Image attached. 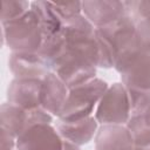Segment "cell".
I'll return each mask as SVG.
<instances>
[{
    "mask_svg": "<svg viewBox=\"0 0 150 150\" xmlns=\"http://www.w3.org/2000/svg\"><path fill=\"white\" fill-rule=\"evenodd\" d=\"M1 150H16V138L5 130H1Z\"/></svg>",
    "mask_w": 150,
    "mask_h": 150,
    "instance_id": "ffe728a7",
    "label": "cell"
},
{
    "mask_svg": "<svg viewBox=\"0 0 150 150\" xmlns=\"http://www.w3.org/2000/svg\"><path fill=\"white\" fill-rule=\"evenodd\" d=\"M131 116L130 98L122 82L110 84L96 105L94 117L98 124H127Z\"/></svg>",
    "mask_w": 150,
    "mask_h": 150,
    "instance_id": "3957f363",
    "label": "cell"
},
{
    "mask_svg": "<svg viewBox=\"0 0 150 150\" xmlns=\"http://www.w3.org/2000/svg\"><path fill=\"white\" fill-rule=\"evenodd\" d=\"M8 67L14 79L42 80L52 71L39 52H12L8 59Z\"/></svg>",
    "mask_w": 150,
    "mask_h": 150,
    "instance_id": "52a82bcc",
    "label": "cell"
},
{
    "mask_svg": "<svg viewBox=\"0 0 150 150\" xmlns=\"http://www.w3.org/2000/svg\"><path fill=\"white\" fill-rule=\"evenodd\" d=\"M42 80L13 79L7 88V101L26 110L41 107Z\"/></svg>",
    "mask_w": 150,
    "mask_h": 150,
    "instance_id": "ba28073f",
    "label": "cell"
},
{
    "mask_svg": "<svg viewBox=\"0 0 150 150\" xmlns=\"http://www.w3.org/2000/svg\"><path fill=\"white\" fill-rule=\"evenodd\" d=\"M82 13L95 28L103 27L129 13L127 1L94 0L82 1Z\"/></svg>",
    "mask_w": 150,
    "mask_h": 150,
    "instance_id": "8992f818",
    "label": "cell"
},
{
    "mask_svg": "<svg viewBox=\"0 0 150 150\" xmlns=\"http://www.w3.org/2000/svg\"><path fill=\"white\" fill-rule=\"evenodd\" d=\"M95 150H132L135 144L125 124H102L94 137Z\"/></svg>",
    "mask_w": 150,
    "mask_h": 150,
    "instance_id": "8fae6325",
    "label": "cell"
},
{
    "mask_svg": "<svg viewBox=\"0 0 150 150\" xmlns=\"http://www.w3.org/2000/svg\"><path fill=\"white\" fill-rule=\"evenodd\" d=\"M95 38L97 42V68H114L116 62V53L111 45L95 29Z\"/></svg>",
    "mask_w": 150,
    "mask_h": 150,
    "instance_id": "9a60e30c",
    "label": "cell"
},
{
    "mask_svg": "<svg viewBox=\"0 0 150 150\" xmlns=\"http://www.w3.org/2000/svg\"><path fill=\"white\" fill-rule=\"evenodd\" d=\"M132 150H150V146H134Z\"/></svg>",
    "mask_w": 150,
    "mask_h": 150,
    "instance_id": "603a6c76",
    "label": "cell"
},
{
    "mask_svg": "<svg viewBox=\"0 0 150 150\" xmlns=\"http://www.w3.org/2000/svg\"><path fill=\"white\" fill-rule=\"evenodd\" d=\"M127 4L132 18L150 16V1H127Z\"/></svg>",
    "mask_w": 150,
    "mask_h": 150,
    "instance_id": "d6986e66",
    "label": "cell"
},
{
    "mask_svg": "<svg viewBox=\"0 0 150 150\" xmlns=\"http://www.w3.org/2000/svg\"><path fill=\"white\" fill-rule=\"evenodd\" d=\"M125 125L131 134L135 146H150V124L142 115H131Z\"/></svg>",
    "mask_w": 150,
    "mask_h": 150,
    "instance_id": "5bb4252c",
    "label": "cell"
},
{
    "mask_svg": "<svg viewBox=\"0 0 150 150\" xmlns=\"http://www.w3.org/2000/svg\"><path fill=\"white\" fill-rule=\"evenodd\" d=\"M52 2V1H50ZM52 6L62 22L82 14V2L71 1V2H52Z\"/></svg>",
    "mask_w": 150,
    "mask_h": 150,
    "instance_id": "ac0fdd59",
    "label": "cell"
},
{
    "mask_svg": "<svg viewBox=\"0 0 150 150\" xmlns=\"http://www.w3.org/2000/svg\"><path fill=\"white\" fill-rule=\"evenodd\" d=\"M69 94V88L54 73H48L42 79L41 89V108L49 112L53 117H57L66 103Z\"/></svg>",
    "mask_w": 150,
    "mask_h": 150,
    "instance_id": "30bf717a",
    "label": "cell"
},
{
    "mask_svg": "<svg viewBox=\"0 0 150 150\" xmlns=\"http://www.w3.org/2000/svg\"><path fill=\"white\" fill-rule=\"evenodd\" d=\"M62 150H81V149H80L79 145L63 139V148H62Z\"/></svg>",
    "mask_w": 150,
    "mask_h": 150,
    "instance_id": "7402d4cb",
    "label": "cell"
},
{
    "mask_svg": "<svg viewBox=\"0 0 150 150\" xmlns=\"http://www.w3.org/2000/svg\"><path fill=\"white\" fill-rule=\"evenodd\" d=\"M128 90L150 91V53H138L118 71Z\"/></svg>",
    "mask_w": 150,
    "mask_h": 150,
    "instance_id": "9c48e42d",
    "label": "cell"
},
{
    "mask_svg": "<svg viewBox=\"0 0 150 150\" xmlns=\"http://www.w3.org/2000/svg\"><path fill=\"white\" fill-rule=\"evenodd\" d=\"M108 87L109 84L105 81L95 77L83 84L70 88L59 121L73 122L91 116Z\"/></svg>",
    "mask_w": 150,
    "mask_h": 150,
    "instance_id": "7a4b0ae2",
    "label": "cell"
},
{
    "mask_svg": "<svg viewBox=\"0 0 150 150\" xmlns=\"http://www.w3.org/2000/svg\"><path fill=\"white\" fill-rule=\"evenodd\" d=\"M30 9V2L25 0H4L1 4V22H7L22 16Z\"/></svg>",
    "mask_w": 150,
    "mask_h": 150,
    "instance_id": "2e32d148",
    "label": "cell"
},
{
    "mask_svg": "<svg viewBox=\"0 0 150 150\" xmlns=\"http://www.w3.org/2000/svg\"><path fill=\"white\" fill-rule=\"evenodd\" d=\"M63 138L50 123H38L16 137V150H62Z\"/></svg>",
    "mask_w": 150,
    "mask_h": 150,
    "instance_id": "5b68a950",
    "label": "cell"
},
{
    "mask_svg": "<svg viewBox=\"0 0 150 150\" xmlns=\"http://www.w3.org/2000/svg\"><path fill=\"white\" fill-rule=\"evenodd\" d=\"M30 9L36 14L43 34V40L59 32L62 27V21L54 11L50 1H32Z\"/></svg>",
    "mask_w": 150,
    "mask_h": 150,
    "instance_id": "4fadbf2b",
    "label": "cell"
},
{
    "mask_svg": "<svg viewBox=\"0 0 150 150\" xmlns=\"http://www.w3.org/2000/svg\"><path fill=\"white\" fill-rule=\"evenodd\" d=\"M97 129L98 122L93 115L73 122L59 121L56 124V130L61 137L79 146L89 143L95 137Z\"/></svg>",
    "mask_w": 150,
    "mask_h": 150,
    "instance_id": "7c38bea8",
    "label": "cell"
},
{
    "mask_svg": "<svg viewBox=\"0 0 150 150\" xmlns=\"http://www.w3.org/2000/svg\"><path fill=\"white\" fill-rule=\"evenodd\" d=\"M53 116L41 107L26 110L9 102L2 103L0 107V124L1 130L7 131L15 138L27 128L38 123H50Z\"/></svg>",
    "mask_w": 150,
    "mask_h": 150,
    "instance_id": "277c9868",
    "label": "cell"
},
{
    "mask_svg": "<svg viewBox=\"0 0 150 150\" xmlns=\"http://www.w3.org/2000/svg\"><path fill=\"white\" fill-rule=\"evenodd\" d=\"M134 19L136 42L143 53H150V16Z\"/></svg>",
    "mask_w": 150,
    "mask_h": 150,
    "instance_id": "e0dca14e",
    "label": "cell"
},
{
    "mask_svg": "<svg viewBox=\"0 0 150 150\" xmlns=\"http://www.w3.org/2000/svg\"><path fill=\"white\" fill-rule=\"evenodd\" d=\"M1 34L2 45L12 52H39L43 42L39 19L32 9L20 18L1 22Z\"/></svg>",
    "mask_w": 150,
    "mask_h": 150,
    "instance_id": "6da1fadb",
    "label": "cell"
},
{
    "mask_svg": "<svg viewBox=\"0 0 150 150\" xmlns=\"http://www.w3.org/2000/svg\"><path fill=\"white\" fill-rule=\"evenodd\" d=\"M139 115H142V116L144 117V120L150 124V100H149V102L146 103L145 108L139 112Z\"/></svg>",
    "mask_w": 150,
    "mask_h": 150,
    "instance_id": "44dd1931",
    "label": "cell"
}]
</instances>
